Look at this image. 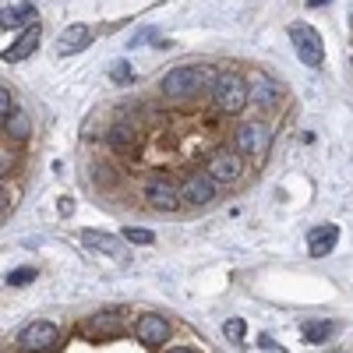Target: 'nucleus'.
<instances>
[{
  "mask_svg": "<svg viewBox=\"0 0 353 353\" xmlns=\"http://www.w3.org/2000/svg\"><path fill=\"white\" fill-rule=\"evenodd\" d=\"M57 336H61V332H57L53 321H32V325L21 329L18 343H21V350H28V353H46V350H53Z\"/></svg>",
  "mask_w": 353,
  "mask_h": 353,
  "instance_id": "6e6552de",
  "label": "nucleus"
},
{
  "mask_svg": "<svg viewBox=\"0 0 353 353\" xmlns=\"http://www.w3.org/2000/svg\"><path fill=\"white\" fill-rule=\"evenodd\" d=\"M325 4H332V0H307V8H325Z\"/></svg>",
  "mask_w": 353,
  "mask_h": 353,
  "instance_id": "393cba45",
  "label": "nucleus"
},
{
  "mask_svg": "<svg viewBox=\"0 0 353 353\" xmlns=\"http://www.w3.org/2000/svg\"><path fill=\"white\" fill-rule=\"evenodd\" d=\"M304 343H329L336 336V321H304Z\"/></svg>",
  "mask_w": 353,
  "mask_h": 353,
  "instance_id": "f3484780",
  "label": "nucleus"
},
{
  "mask_svg": "<svg viewBox=\"0 0 353 353\" xmlns=\"http://www.w3.org/2000/svg\"><path fill=\"white\" fill-rule=\"evenodd\" d=\"M279 96H283V88H279V85H276L272 78L258 74V78L251 81V106L272 110V106H279Z\"/></svg>",
  "mask_w": 353,
  "mask_h": 353,
  "instance_id": "f8f14e48",
  "label": "nucleus"
},
{
  "mask_svg": "<svg viewBox=\"0 0 353 353\" xmlns=\"http://www.w3.org/2000/svg\"><path fill=\"white\" fill-rule=\"evenodd\" d=\"M124 241H131V244H152L156 233L152 230H141V226H128L124 230Z\"/></svg>",
  "mask_w": 353,
  "mask_h": 353,
  "instance_id": "4be33fe9",
  "label": "nucleus"
},
{
  "mask_svg": "<svg viewBox=\"0 0 353 353\" xmlns=\"http://www.w3.org/2000/svg\"><path fill=\"white\" fill-rule=\"evenodd\" d=\"M4 134H11V138H28V117L21 113V110H14L11 117H8V121H4Z\"/></svg>",
  "mask_w": 353,
  "mask_h": 353,
  "instance_id": "6ab92c4d",
  "label": "nucleus"
},
{
  "mask_svg": "<svg viewBox=\"0 0 353 353\" xmlns=\"http://www.w3.org/2000/svg\"><path fill=\"white\" fill-rule=\"evenodd\" d=\"M145 201H149L156 212H176V205L184 201V194L173 181H166V176H152V181L145 184Z\"/></svg>",
  "mask_w": 353,
  "mask_h": 353,
  "instance_id": "39448f33",
  "label": "nucleus"
},
{
  "mask_svg": "<svg viewBox=\"0 0 353 353\" xmlns=\"http://www.w3.org/2000/svg\"><path fill=\"white\" fill-rule=\"evenodd\" d=\"M223 332H226L233 343H241V339H244V321H241V318H230L226 325H223Z\"/></svg>",
  "mask_w": 353,
  "mask_h": 353,
  "instance_id": "5701e85b",
  "label": "nucleus"
},
{
  "mask_svg": "<svg viewBox=\"0 0 353 353\" xmlns=\"http://www.w3.org/2000/svg\"><path fill=\"white\" fill-rule=\"evenodd\" d=\"M336 244H339V226H318L307 233V251L314 258H325Z\"/></svg>",
  "mask_w": 353,
  "mask_h": 353,
  "instance_id": "ddd939ff",
  "label": "nucleus"
},
{
  "mask_svg": "<svg viewBox=\"0 0 353 353\" xmlns=\"http://www.w3.org/2000/svg\"><path fill=\"white\" fill-rule=\"evenodd\" d=\"M88 43H92V28H88L85 21H74V25H68L64 32H61V39H57V50H61L64 57H71V53H81Z\"/></svg>",
  "mask_w": 353,
  "mask_h": 353,
  "instance_id": "9b49d317",
  "label": "nucleus"
},
{
  "mask_svg": "<svg viewBox=\"0 0 353 353\" xmlns=\"http://www.w3.org/2000/svg\"><path fill=\"white\" fill-rule=\"evenodd\" d=\"M106 141L113 145L117 152H128L131 145L138 141V134H134V131H131L128 124H113V128H110V134H106Z\"/></svg>",
  "mask_w": 353,
  "mask_h": 353,
  "instance_id": "a211bd4d",
  "label": "nucleus"
},
{
  "mask_svg": "<svg viewBox=\"0 0 353 353\" xmlns=\"http://www.w3.org/2000/svg\"><path fill=\"white\" fill-rule=\"evenodd\" d=\"M14 110H18V106L11 103V92H8V85H4V88H0V121H8Z\"/></svg>",
  "mask_w": 353,
  "mask_h": 353,
  "instance_id": "b1692460",
  "label": "nucleus"
},
{
  "mask_svg": "<svg viewBox=\"0 0 353 353\" xmlns=\"http://www.w3.org/2000/svg\"><path fill=\"white\" fill-rule=\"evenodd\" d=\"M110 78H113L117 85H131V81H134V71H131L128 61H117V64L110 68Z\"/></svg>",
  "mask_w": 353,
  "mask_h": 353,
  "instance_id": "412c9836",
  "label": "nucleus"
},
{
  "mask_svg": "<svg viewBox=\"0 0 353 353\" xmlns=\"http://www.w3.org/2000/svg\"><path fill=\"white\" fill-rule=\"evenodd\" d=\"M39 39H43V28H39V21H36V25H28L25 32L4 50V61H8V64H21V61H28V57H32V50L39 46Z\"/></svg>",
  "mask_w": 353,
  "mask_h": 353,
  "instance_id": "9d476101",
  "label": "nucleus"
},
{
  "mask_svg": "<svg viewBox=\"0 0 353 353\" xmlns=\"http://www.w3.org/2000/svg\"><path fill=\"white\" fill-rule=\"evenodd\" d=\"M290 43H293V50H297L301 64H307V68H321V61H325V46H321L318 28H311V25H304V21L290 25Z\"/></svg>",
  "mask_w": 353,
  "mask_h": 353,
  "instance_id": "20e7f679",
  "label": "nucleus"
},
{
  "mask_svg": "<svg viewBox=\"0 0 353 353\" xmlns=\"http://www.w3.org/2000/svg\"><path fill=\"white\" fill-rule=\"evenodd\" d=\"M181 194H184L188 205H212L216 194H219V184L205 170H198V173H191L188 181L181 184Z\"/></svg>",
  "mask_w": 353,
  "mask_h": 353,
  "instance_id": "0eeeda50",
  "label": "nucleus"
},
{
  "mask_svg": "<svg viewBox=\"0 0 353 353\" xmlns=\"http://www.w3.org/2000/svg\"><path fill=\"white\" fill-rule=\"evenodd\" d=\"M233 145H237V152L248 156V159H265L269 156V145H272V131L265 128L261 121H248V124L237 128Z\"/></svg>",
  "mask_w": 353,
  "mask_h": 353,
  "instance_id": "7ed1b4c3",
  "label": "nucleus"
},
{
  "mask_svg": "<svg viewBox=\"0 0 353 353\" xmlns=\"http://www.w3.org/2000/svg\"><path fill=\"white\" fill-rule=\"evenodd\" d=\"M36 276H39L36 269H14V272L4 276V283L8 286H28V283H36Z\"/></svg>",
  "mask_w": 353,
  "mask_h": 353,
  "instance_id": "aec40b11",
  "label": "nucleus"
},
{
  "mask_svg": "<svg viewBox=\"0 0 353 353\" xmlns=\"http://www.w3.org/2000/svg\"><path fill=\"white\" fill-rule=\"evenodd\" d=\"M81 244L92 248V251H103V254H113V258H124V244L117 237H110V233H103V230H85Z\"/></svg>",
  "mask_w": 353,
  "mask_h": 353,
  "instance_id": "4468645a",
  "label": "nucleus"
},
{
  "mask_svg": "<svg viewBox=\"0 0 353 353\" xmlns=\"http://www.w3.org/2000/svg\"><path fill=\"white\" fill-rule=\"evenodd\" d=\"M25 21L36 25V8H32V4H14V8L0 11V25H4V28H18V25H25Z\"/></svg>",
  "mask_w": 353,
  "mask_h": 353,
  "instance_id": "dca6fc26",
  "label": "nucleus"
},
{
  "mask_svg": "<svg viewBox=\"0 0 353 353\" xmlns=\"http://www.w3.org/2000/svg\"><path fill=\"white\" fill-rule=\"evenodd\" d=\"M205 173H209L216 184H233V181L241 176V152L216 149L209 159H205Z\"/></svg>",
  "mask_w": 353,
  "mask_h": 353,
  "instance_id": "423d86ee",
  "label": "nucleus"
},
{
  "mask_svg": "<svg viewBox=\"0 0 353 353\" xmlns=\"http://www.w3.org/2000/svg\"><path fill=\"white\" fill-rule=\"evenodd\" d=\"M85 332L88 336H113V332H121V314L117 311H99V314H92L85 321Z\"/></svg>",
  "mask_w": 353,
  "mask_h": 353,
  "instance_id": "2eb2a0df",
  "label": "nucleus"
},
{
  "mask_svg": "<svg viewBox=\"0 0 353 353\" xmlns=\"http://www.w3.org/2000/svg\"><path fill=\"white\" fill-rule=\"evenodd\" d=\"M209 71L198 68V64H184V68H173L166 78H163V96L166 99H191L198 88L205 85Z\"/></svg>",
  "mask_w": 353,
  "mask_h": 353,
  "instance_id": "f03ea898",
  "label": "nucleus"
},
{
  "mask_svg": "<svg viewBox=\"0 0 353 353\" xmlns=\"http://www.w3.org/2000/svg\"><path fill=\"white\" fill-rule=\"evenodd\" d=\"M170 353H194V350H188V346H176V350H170Z\"/></svg>",
  "mask_w": 353,
  "mask_h": 353,
  "instance_id": "a878e982",
  "label": "nucleus"
},
{
  "mask_svg": "<svg viewBox=\"0 0 353 353\" xmlns=\"http://www.w3.org/2000/svg\"><path fill=\"white\" fill-rule=\"evenodd\" d=\"M212 99H216V106H219L223 113H241V110H248V106H251V85H248L241 74L226 71V74H219V78H216Z\"/></svg>",
  "mask_w": 353,
  "mask_h": 353,
  "instance_id": "f257e3e1",
  "label": "nucleus"
},
{
  "mask_svg": "<svg viewBox=\"0 0 353 353\" xmlns=\"http://www.w3.org/2000/svg\"><path fill=\"white\" fill-rule=\"evenodd\" d=\"M134 332H138V339L149 346V350H156V346H163L166 339H170V321L163 318V314H141L138 318V325H134Z\"/></svg>",
  "mask_w": 353,
  "mask_h": 353,
  "instance_id": "1a4fd4ad",
  "label": "nucleus"
}]
</instances>
